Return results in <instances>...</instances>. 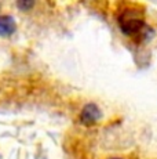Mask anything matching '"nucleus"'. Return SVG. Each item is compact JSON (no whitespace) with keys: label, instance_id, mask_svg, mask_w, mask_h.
<instances>
[{"label":"nucleus","instance_id":"f03ea898","mask_svg":"<svg viewBox=\"0 0 157 159\" xmlns=\"http://www.w3.org/2000/svg\"><path fill=\"white\" fill-rule=\"evenodd\" d=\"M102 118V112L99 107L94 102H88L83 107L80 112V123L84 126H92L98 123V120Z\"/></svg>","mask_w":157,"mask_h":159},{"label":"nucleus","instance_id":"7ed1b4c3","mask_svg":"<svg viewBox=\"0 0 157 159\" xmlns=\"http://www.w3.org/2000/svg\"><path fill=\"white\" fill-rule=\"evenodd\" d=\"M17 32V22L13 15L0 14V38H10Z\"/></svg>","mask_w":157,"mask_h":159},{"label":"nucleus","instance_id":"f257e3e1","mask_svg":"<svg viewBox=\"0 0 157 159\" xmlns=\"http://www.w3.org/2000/svg\"><path fill=\"white\" fill-rule=\"evenodd\" d=\"M119 28L125 36L137 38L145 33L146 30V21H145L143 11L135 6H127L120 10L117 15Z\"/></svg>","mask_w":157,"mask_h":159},{"label":"nucleus","instance_id":"39448f33","mask_svg":"<svg viewBox=\"0 0 157 159\" xmlns=\"http://www.w3.org/2000/svg\"><path fill=\"white\" fill-rule=\"evenodd\" d=\"M109 159H123V158H109Z\"/></svg>","mask_w":157,"mask_h":159},{"label":"nucleus","instance_id":"20e7f679","mask_svg":"<svg viewBox=\"0 0 157 159\" xmlns=\"http://www.w3.org/2000/svg\"><path fill=\"white\" fill-rule=\"evenodd\" d=\"M33 4H35L33 2H25V0H22V2H18V3H17L18 8H21L22 11H28L29 8L33 7Z\"/></svg>","mask_w":157,"mask_h":159}]
</instances>
